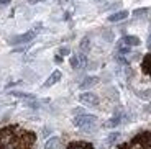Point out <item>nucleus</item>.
<instances>
[{"mask_svg": "<svg viewBox=\"0 0 151 149\" xmlns=\"http://www.w3.org/2000/svg\"><path fill=\"white\" fill-rule=\"evenodd\" d=\"M148 48H151V33H150V38H148Z\"/></svg>", "mask_w": 151, "mask_h": 149, "instance_id": "16", "label": "nucleus"}, {"mask_svg": "<svg viewBox=\"0 0 151 149\" xmlns=\"http://www.w3.org/2000/svg\"><path fill=\"white\" fill-rule=\"evenodd\" d=\"M38 2H41V0H30V4H38Z\"/></svg>", "mask_w": 151, "mask_h": 149, "instance_id": "17", "label": "nucleus"}, {"mask_svg": "<svg viewBox=\"0 0 151 149\" xmlns=\"http://www.w3.org/2000/svg\"><path fill=\"white\" fill-rule=\"evenodd\" d=\"M79 102L84 103V105H87V107H97L99 105V97L92 92H84V93L79 95Z\"/></svg>", "mask_w": 151, "mask_h": 149, "instance_id": "3", "label": "nucleus"}, {"mask_svg": "<svg viewBox=\"0 0 151 149\" xmlns=\"http://www.w3.org/2000/svg\"><path fill=\"white\" fill-rule=\"evenodd\" d=\"M122 41H123L125 46H138L141 43L140 38H136V36H125Z\"/></svg>", "mask_w": 151, "mask_h": 149, "instance_id": "8", "label": "nucleus"}, {"mask_svg": "<svg viewBox=\"0 0 151 149\" xmlns=\"http://www.w3.org/2000/svg\"><path fill=\"white\" fill-rule=\"evenodd\" d=\"M120 121H122V115H115L110 121H107L105 123V126L107 128H112V126H117V125H120Z\"/></svg>", "mask_w": 151, "mask_h": 149, "instance_id": "10", "label": "nucleus"}, {"mask_svg": "<svg viewBox=\"0 0 151 149\" xmlns=\"http://www.w3.org/2000/svg\"><path fill=\"white\" fill-rule=\"evenodd\" d=\"M118 139H120V133H110L109 136L105 138V141H104V148L105 149L112 148L113 144H117Z\"/></svg>", "mask_w": 151, "mask_h": 149, "instance_id": "4", "label": "nucleus"}, {"mask_svg": "<svg viewBox=\"0 0 151 149\" xmlns=\"http://www.w3.org/2000/svg\"><path fill=\"white\" fill-rule=\"evenodd\" d=\"M97 82H99L97 77H87V79H84L82 82H81V89H89V87L95 85Z\"/></svg>", "mask_w": 151, "mask_h": 149, "instance_id": "9", "label": "nucleus"}, {"mask_svg": "<svg viewBox=\"0 0 151 149\" xmlns=\"http://www.w3.org/2000/svg\"><path fill=\"white\" fill-rule=\"evenodd\" d=\"M12 95L13 97H20V98H28V100H33L35 95H31V93H23V92H12Z\"/></svg>", "mask_w": 151, "mask_h": 149, "instance_id": "11", "label": "nucleus"}, {"mask_svg": "<svg viewBox=\"0 0 151 149\" xmlns=\"http://www.w3.org/2000/svg\"><path fill=\"white\" fill-rule=\"evenodd\" d=\"M41 30V26H36L35 30H30V31H27V33H23V34H20V36H15V38H12V44H22V43H28V41H31L35 36L38 34V31Z\"/></svg>", "mask_w": 151, "mask_h": 149, "instance_id": "2", "label": "nucleus"}, {"mask_svg": "<svg viewBox=\"0 0 151 149\" xmlns=\"http://www.w3.org/2000/svg\"><path fill=\"white\" fill-rule=\"evenodd\" d=\"M10 4V0H0V7H7Z\"/></svg>", "mask_w": 151, "mask_h": 149, "instance_id": "14", "label": "nucleus"}, {"mask_svg": "<svg viewBox=\"0 0 151 149\" xmlns=\"http://www.w3.org/2000/svg\"><path fill=\"white\" fill-rule=\"evenodd\" d=\"M61 54H69V49L68 48H63V49H61Z\"/></svg>", "mask_w": 151, "mask_h": 149, "instance_id": "15", "label": "nucleus"}, {"mask_svg": "<svg viewBox=\"0 0 151 149\" xmlns=\"http://www.w3.org/2000/svg\"><path fill=\"white\" fill-rule=\"evenodd\" d=\"M89 46H91L89 38H84L82 43H81V49H82V52H87V51H89Z\"/></svg>", "mask_w": 151, "mask_h": 149, "instance_id": "12", "label": "nucleus"}, {"mask_svg": "<svg viewBox=\"0 0 151 149\" xmlns=\"http://www.w3.org/2000/svg\"><path fill=\"white\" fill-rule=\"evenodd\" d=\"M128 16V11L127 10H122V11H117V13H113V15L109 16V21L115 23V21H122V20H125Z\"/></svg>", "mask_w": 151, "mask_h": 149, "instance_id": "6", "label": "nucleus"}, {"mask_svg": "<svg viewBox=\"0 0 151 149\" xmlns=\"http://www.w3.org/2000/svg\"><path fill=\"white\" fill-rule=\"evenodd\" d=\"M74 149H86L84 146H77V148H74Z\"/></svg>", "mask_w": 151, "mask_h": 149, "instance_id": "18", "label": "nucleus"}, {"mask_svg": "<svg viewBox=\"0 0 151 149\" xmlns=\"http://www.w3.org/2000/svg\"><path fill=\"white\" fill-rule=\"evenodd\" d=\"M59 80H61V72L59 71H54L53 74L48 77V80L45 82V87H53L54 84H58Z\"/></svg>", "mask_w": 151, "mask_h": 149, "instance_id": "5", "label": "nucleus"}, {"mask_svg": "<svg viewBox=\"0 0 151 149\" xmlns=\"http://www.w3.org/2000/svg\"><path fill=\"white\" fill-rule=\"evenodd\" d=\"M146 11H148V8H140V10L135 11V15H141V13H146Z\"/></svg>", "mask_w": 151, "mask_h": 149, "instance_id": "13", "label": "nucleus"}, {"mask_svg": "<svg viewBox=\"0 0 151 149\" xmlns=\"http://www.w3.org/2000/svg\"><path fill=\"white\" fill-rule=\"evenodd\" d=\"M72 123H74L76 128H79V130H82V131L91 133V131L95 128V125H97V116L86 115V113H84V115L76 116V118L72 120Z\"/></svg>", "mask_w": 151, "mask_h": 149, "instance_id": "1", "label": "nucleus"}, {"mask_svg": "<svg viewBox=\"0 0 151 149\" xmlns=\"http://www.w3.org/2000/svg\"><path fill=\"white\" fill-rule=\"evenodd\" d=\"M59 143H61V139L58 136H53V138H49L45 143V149H58L59 148Z\"/></svg>", "mask_w": 151, "mask_h": 149, "instance_id": "7", "label": "nucleus"}]
</instances>
